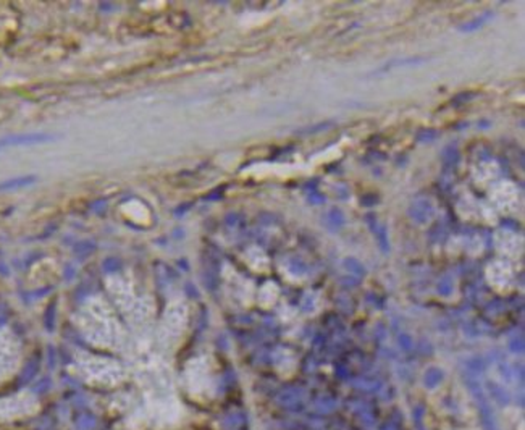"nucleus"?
<instances>
[{
  "mask_svg": "<svg viewBox=\"0 0 525 430\" xmlns=\"http://www.w3.org/2000/svg\"><path fill=\"white\" fill-rule=\"evenodd\" d=\"M491 17H493V12H485L483 15H480V17L473 18L472 21H467V23H464V25L461 26V29H462V31H469V33H470V31H477V29L482 28L488 20H491Z\"/></svg>",
  "mask_w": 525,
  "mask_h": 430,
  "instance_id": "obj_4",
  "label": "nucleus"
},
{
  "mask_svg": "<svg viewBox=\"0 0 525 430\" xmlns=\"http://www.w3.org/2000/svg\"><path fill=\"white\" fill-rule=\"evenodd\" d=\"M55 141L54 134L47 133H25V134H9L0 137V151L9 148H20V146H34Z\"/></svg>",
  "mask_w": 525,
  "mask_h": 430,
  "instance_id": "obj_1",
  "label": "nucleus"
},
{
  "mask_svg": "<svg viewBox=\"0 0 525 430\" xmlns=\"http://www.w3.org/2000/svg\"><path fill=\"white\" fill-rule=\"evenodd\" d=\"M325 222L331 230H339L342 225H344V215H342L339 210H330L325 215Z\"/></svg>",
  "mask_w": 525,
  "mask_h": 430,
  "instance_id": "obj_5",
  "label": "nucleus"
},
{
  "mask_svg": "<svg viewBox=\"0 0 525 430\" xmlns=\"http://www.w3.org/2000/svg\"><path fill=\"white\" fill-rule=\"evenodd\" d=\"M444 167H454L459 162V151L456 148H446L441 152Z\"/></svg>",
  "mask_w": 525,
  "mask_h": 430,
  "instance_id": "obj_6",
  "label": "nucleus"
},
{
  "mask_svg": "<svg viewBox=\"0 0 525 430\" xmlns=\"http://www.w3.org/2000/svg\"><path fill=\"white\" fill-rule=\"evenodd\" d=\"M432 212H433V209H432V206H430V202L425 201V199L424 201H415L412 204V207H411V217L415 218V220L420 222V223L427 222L430 218V215H432Z\"/></svg>",
  "mask_w": 525,
  "mask_h": 430,
  "instance_id": "obj_3",
  "label": "nucleus"
},
{
  "mask_svg": "<svg viewBox=\"0 0 525 430\" xmlns=\"http://www.w3.org/2000/svg\"><path fill=\"white\" fill-rule=\"evenodd\" d=\"M36 181H38V177H34V175H25V177L7 180V181H4V183H0V193L15 191V189H21V188L31 186L33 183H36Z\"/></svg>",
  "mask_w": 525,
  "mask_h": 430,
  "instance_id": "obj_2",
  "label": "nucleus"
}]
</instances>
